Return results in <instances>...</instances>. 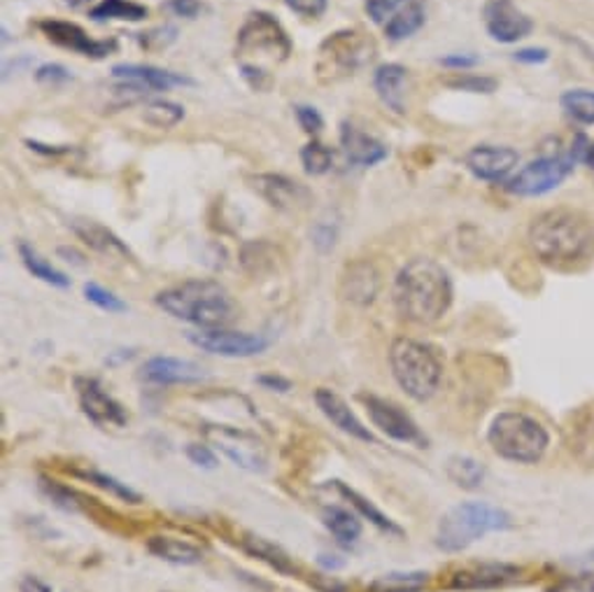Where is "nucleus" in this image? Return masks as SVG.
Segmentation results:
<instances>
[{"instance_id": "1", "label": "nucleus", "mask_w": 594, "mask_h": 592, "mask_svg": "<svg viewBox=\"0 0 594 592\" xmlns=\"http://www.w3.org/2000/svg\"><path fill=\"white\" fill-rule=\"evenodd\" d=\"M527 241L539 262L571 268L594 254V224L581 210L550 208L531 222Z\"/></svg>"}, {"instance_id": "2", "label": "nucleus", "mask_w": 594, "mask_h": 592, "mask_svg": "<svg viewBox=\"0 0 594 592\" xmlns=\"http://www.w3.org/2000/svg\"><path fill=\"white\" fill-rule=\"evenodd\" d=\"M450 273L429 256H415L394 278L392 302L404 320L436 325L452 306Z\"/></svg>"}, {"instance_id": "3", "label": "nucleus", "mask_w": 594, "mask_h": 592, "mask_svg": "<svg viewBox=\"0 0 594 592\" xmlns=\"http://www.w3.org/2000/svg\"><path fill=\"white\" fill-rule=\"evenodd\" d=\"M154 304L170 318L198 329H220L235 318V304L217 281H185L156 292Z\"/></svg>"}, {"instance_id": "4", "label": "nucleus", "mask_w": 594, "mask_h": 592, "mask_svg": "<svg viewBox=\"0 0 594 592\" xmlns=\"http://www.w3.org/2000/svg\"><path fill=\"white\" fill-rule=\"evenodd\" d=\"M513 518L499 506L485 502H464L443 513L436 527V546L443 552H462L492 531H508Z\"/></svg>"}, {"instance_id": "5", "label": "nucleus", "mask_w": 594, "mask_h": 592, "mask_svg": "<svg viewBox=\"0 0 594 592\" xmlns=\"http://www.w3.org/2000/svg\"><path fill=\"white\" fill-rule=\"evenodd\" d=\"M487 443L502 460L515 464H537L550 446L546 427L525 413H499L487 429Z\"/></svg>"}, {"instance_id": "6", "label": "nucleus", "mask_w": 594, "mask_h": 592, "mask_svg": "<svg viewBox=\"0 0 594 592\" xmlns=\"http://www.w3.org/2000/svg\"><path fill=\"white\" fill-rule=\"evenodd\" d=\"M392 376L415 402H429L443 379V364L429 346L415 339H396L389 348Z\"/></svg>"}, {"instance_id": "7", "label": "nucleus", "mask_w": 594, "mask_h": 592, "mask_svg": "<svg viewBox=\"0 0 594 592\" xmlns=\"http://www.w3.org/2000/svg\"><path fill=\"white\" fill-rule=\"evenodd\" d=\"M235 54L241 66L268 70L264 64H283L292 54V41L283 24L268 12H250L235 33Z\"/></svg>"}, {"instance_id": "8", "label": "nucleus", "mask_w": 594, "mask_h": 592, "mask_svg": "<svg viewBox=\"0 0 594 592\" xmlns=\"http://www.w3.org/2000/svg\"><path fill=\"white\" fill-rule=\"evenodd\" d=\"M375 56L373 37L362 29H341L331 33L317 52V77L322 83H339L369 66Z\"/></svg>"}, {"instance_id": "9", "label": "nucleus", "mask_w": 594, "mask_h": 592, "mask_svg": "<svg viewBox=\"0 0 594 592\" xmlns=\"http://www.w3.org/2000/svg\"><path fill=\"white\" fill-rule=\"evenodd\" d=\"M201 431L206 443L222 452L238 469L250 473H264L268 469V448L254 431L217 423L201 425Z\"/></svg>"}, {"instance_id": "10", "label": "nucleus", "mask_w": 594, "mask_h": 592, "mask_svg": "<svg viewBox=\"0 0 594 592\" xmlns=\"http://www.w3.org/2000/svg\"><path fill=\"white\" fill-rule=\"evenodd\" d=\"M573 166H576V160H573L569 152L543 154L539 156V160L529 162L518 173H513L506 180V189L513 196H522V199H534V196L550 194L573 173Z\"/></svg>"}, {"instance_id": "11", "label": "nucleus", "mask_w": 594, "mask_h": 592, "mask_svg": "<svg viewBox=\"0 0 594 592\" xmlns=\"http://www.w3.org/2000/svg\"><path fill=\"white\" fill-rule=\"evenodd\" d=\"M187 341L210 354H220V358H254L268 350L271 339L264 333H250V331H231L227 327L220 329H196L185 333Z\"/></svg>"}, {"instance_id": "12", "label": "nucleus", "mask_w": 594, "mask_h": 592, "mask_svg": "<svg viewBox=\"0 0 594 592\" xmlns=\"http://www.w3.org/2000/svg\"><path fill=\"white\" fill-rule=\"evenodd\" d=\"M360 402L364 404L373 427L383 431L387 439L396 443H410V446L425 448L427 443L425 434L420 431L418 423H415L399 404L375 397V394H360Z\"/></svg>"}, {"instance_id": "13", "label": "nucleus", "mask_w": 594, "mask_h": 592, "mask_svg": "<svg viewBox=\"0 0 594 592\" xmlns=\"http://www.w3.org/2000/svg\"><path fill=\"white\" fill-rule=\"evenodd\" d=\"M75 394L79 408L96 427H127L129 413L119 404L112 394L101 385L98 379L91 376H77L75 379Z\"/></svg>"}, {"instance_id": "14", "label": "nucleus", "mask_w": 594, "mask_h": 592, "mask_svg": "<svg viewBox=\"0 0 594 592\" xmlns=\"http://www.w3.org/2000/svg\"><path fill=\"white\" fill-rule=\"evenodd\" d=\"M250 187L262 196V199L285 212L306 210L312 204V194L306 185L292 180L280 173H260L250 177Z\"/></svg>"}, {"instance_id": "15", "label": "nucleus", "mask_w": 594, "mask_h": 592, "mask_svg": "<svg viewBox=\"0 0 594 592\" xmlns=\"http://www.w3.org/2000/svg\"><path fill=\"white\" fill-rule=\"evenodd\" d=\"M483 22L492 41L513 45L534 31L531 19L518 10L513 0H487L483 8Z\"/></svg>"}, {"instance_id": "16", "label": "nucleus", "mask_w": 594, "mask_h": 592, "mask_svg": "<svg viewBox=\"0 0 594 592\" xmlns=\"http://www.w3.org/2000/svg\"><path fill=\"white\" fill-rule=\"evenodd\" d=\"M464 164L475 180L483 183H506L520 164V154L504 145H475L466 156Z\"/></svg>"}, {"instance_id": "17", "label": "nucleus", "mask_w": 594, "mask_h": 592, "mask_svg": "<svg viewBox=\"0 0 594 592\" xmlns=\"http://www.w3.org/2000/svg\"><path fill=\"white\" fill-rule=\"evenodd\" d=\"M37 29L43 31V35L50 43L77 52L82 56H89V58H106L117 50L114 41H94L82 26L64 22V19H43V22L37 24Z\"/></svg>"}, {"instance_id": "18", "label": "nucleus", "mask_w": 594, "mask_h": 592, "mask_svg": "<svg viewBox=\"0 0 594 592\" xmlns=\"http://www.w3.org/2000/svg\"><path fill=\"white\" fill-rule=\"evenodd\" d=\"M522 574L520 567L508 564V562H481V564H471L462 567L454 571L450 577V588L452 590H494V588H504L513 581H518Z\"/></svg>"}, {"instance_id": "19", "label": "nucleus", "mask_w": 594, "mask_h": 592, "mask_svg": "<svg viewBox=\"0 0 594 592\" xmlns=\"http://www.w3.org/2000/svg\"><path fill=\"white\" fill-rule=\"evenodd\" d=\"M315 404L322 410V416L333 425L339 427L348 437L364 441V443H375L378 439L373 437V431L356 418V413L350 408V404L341 397L339 392H333L329 387H320L315 392Z\"/></svg>"}, {"instance_id": "20", "label": "nucleus", "mask_w": 594, "mask_h": 592, "mask_svg": "<svg viewBox=\"0 0 594 592\" xmlns=\"http://www.w3.org/2000/svg\"><path fill=\"white\" fill-rule=\"evenodd\" d=\"M110 73L117 83H133V85L141 87L145 94L196 85L191 77H187L183 73H173V70L145 66V64H117V66H112Z\"/></svg>"}, {"instance_id": "21", "label": "nucleus", "mask_w": 594, "mask_h": 592, "mask_svg": "<svg viewBox=\"0 0 594 592\" xmlns=\"http://www.w3.org/2000/svg\"><path fill=\"white\" fill-rule=\"evenodd\" d=\"M341 150L345 154L348 164L356 168H373L387 160V145L381 143L378 138H373L371 133L356 129L350 122H343L341 127Z\"/></svg>"}, {"instance_id": "22", "label": "nucleus", "mask_w": 594, "mask_h": 592, "mask_svg": "<svg viewBox=\"0 0 594 592\" xmlns=\"http://www.w3.org/2000/svg\"><path fill=\"white\" fill-rule=\"evenodd\" d=\"M204 379L206 371L201 366L180 358H152L141 369V381L150 385H191Z\"/></svg>"}, {"instance_id": "23", "label": "nucleus", "mask_w": 594, "mask_h": 592, "mask_svg": "<svg viewBox=\"0 0 594 592\" xmlns=\"http://www.w3.org/2000/svg\"><path fill=\"white\" fill-rule=\"evenodd\" d=\"M70 229L79 241H82L87 248H91L94 252L103 254L106 260H117V262L133 260V254L127 248V243L103 224H98L94 220H70Z\"/></svg>"}, {"instance_id": "24", "label": "nucleus", "mask_w": 594, "mask_h": 592, "mask_svg": "<svg viewBox=\"0 0 594 592\" xmlns=\"http://www.w3.org/2000/svg\"><path fill=\"white\" fill-rule=\"evenodd\" d=\"M373 87L387 110L394 114H406L408 70L402 64H383L375 68Z\"/></svg>"}, {"instance_id": "25", "label": "nucleus", "mask_w": 594, "mask_h": 592, "mask_svg": "<svg viewBox=\"0 0 594 592\" xmlns=\"http://www.w3.org/2000/svg\"><path fill=\"white\" fill-rule=\"evenodd\" d=\"M381 292V275L369 262H356L348 266L341 278L343 299L356 306H369Z\"/></svg>"}, {"instance_id": "26", "label": "nucleus", "mask_w": 594, "mask_h": 592, "mask_svg": "<svg viewBox=\"0 0 594 592\" xmlns=\"http://www.w3.org/2000/svg\"><path fill=\"white\" fill-rule=\"evenodd\" d=\"M569 448L581 464L594 467V402L581 406L571 416Z\"/></svg>"}, {"instance_id": "27", "label": "nucleus", "mask_w": 594, "mask_h": 592, "mask_svg": "<svg viewBox=\"0 0 594 592\" xmlns=\"http://www.w3.org/2000/svg\"><path fill=\"white\" fill-rule=\"evenodd\" d=\"M147 550L158 560H166L170 564H198L204 562V550L201 546H196L187 539L180 537H168V535H156L147 539Z\"/></svg>"}, {"instance_id": "28", "label": "nucleus", "mask_w": 594, "mask_h": 592, "mask_svg": "<svg viewBox=\"0 0 594 592\" xmlns=\"http://www.w3.org/2000/svg\"><path fill=\"white\" fill-rule=\"evenodd\" d=\"M427 22V10L422 0H408V3L396 12L389 22L383 26L387 41L402 43L406 37L418 33Z\"/></svg>"}, {"instance_id": "29", "label": "nucleus", "mask_w": 594, "mask_h": 592, "mask_svg": "<svg viewBox=\"0 0 594 592\" xmlns=\"http://www.w3.org/2000/svg\"><path fill=\"white\" fill-rule=\"evenodd\" d=\"M333 487L341 492V497L348 500L350 506H352L356 513H360V516H362L364 520H369L371 525H375L381 531H387V535H392V537H404V529H402L399 525H396L389 516H385V513H383L378 506H373V502H369L366 497H362L360 492L352 490V487H348L343 481H333Z\"/></svg>"}, {"instance_id": "30", "label": "nucleus", "mask_w": 594, "mask_h": 592, "mask_svg": "<svg viewBox=\"0 0 594 592\" xmlns=\"http://www.w3.org/2000/svg\"><path fill=\"white\" fill-rule=\"evenodd\" d=\"M362 516L360 513H352L341 506H327L322 511V523L324 527L336 537V541L343 546H354L362 537Z\"/></svg>"}, {"instance_id": "31", "label": "nucleus", "mask_w": 594, "mask_h": 592, "mask_svg": "<svg viewBox=\"0 0 594 592\" xmlns=\"http://www.w3.org/2000/svg\"><path fill=\"white\" fill-rule=\"evenodd\" d=\"M243 548H245V552H250L252 558L262 560L271 569H275L277 574H285V577H294L296 574L294 560L287 556V552L280 546H275L273 541H268L264 537H256V535H248L243 539Z\"/></svg>"}, {"instance_id": "32", "label": "nucleus", "mask_w": 594, "mask_h": 592, "mask_svg": "<svg viewBox=\"0 0 594 592\" xmlns=\"http://www.w3.org/2000/svg\"><path fill=\"white\" fill-rule=\"evenodd\" d=\"M19 260H22V264L26 266V271L33 275V278L37 281H43L52 287H58V289H66L70 287V278L64 273V271H58L54 268L47 260H43V256H40L29 243H19Z\"/></svg>"}, {"instance_id": "33", "label": "nucleus", "mask_w": 594, "mask_h": 592, "mask_svg": "<svg viewBox=\"0 0 594 592\" xmlns=\"http://www.w3.org/2000/svg\"><path fill=\"white\" fill-rule=\"evenodd\" d=\"M147 14L150 10L135 3V0H101L89 12L94 22H110V19H117V22H143Z\"/></svg>"}, {"instance_id": "34", "label": "nucleus", "mask_w": 594, "mask_h": 592, "mask_svg": "<svg viewBox=\"0 0 594 592\" xmlns=\"http://www.w3.org/2000/svg\"><path fill=\"white\" fill-rule=\"evenodd\" d=\"M446 473L462 490H479L485 481V467L469 456H452L446 462Z\"/></svg>"}, {"instance_id": "35", "label": "nucleus", "mask_w": 594, "mask_h": 592, "mask_svg": "<svg viewBox=\"0 0 594 592\" xmlns=\"http://www.w3.org/2000/svg\"><path fill=\"white\" fill-rule=\"evenodd\" d=\"M429 583L427 571H392L369 585V592H420Z\"/></svg>"}, {"instance_id": "36", "label": "nucleus", "mask_w": 594, "mask_h": 592, "mask_svg": "<svg viewBox=\"0 0 594 592\" xmlns=\"http://www.w3.org/2000/svg\"><path fill=\"white\" fill-rule=\"evenodd\" d=\"M70 473H73V476H77V479H82V481H87V483H91L96 487H101V490L110 492L112 497L122 500L127 504H141V495H138L135 490H131L122 481H117V479L108 476V473H103V471H96V469H73Z\"/></svg>"}, {"instance_id": "37", "label": "nucleus", "mask_w": 594, "mask_h": 592, "mask_svg": "<svg viewBox=\"0 0 594 592\" xmlns=\"http://www.w3.org/2000/svg\"><path fill=\"white\" fill-rule=\"evenodd\" d=\"M562 110L571 117L573 122L583 127L594 124V91L590 89H569L560 98Z\"/></svg>"}, {"instance_id": "38", "label": "nucleus", "mask_w": 594, "mask_h": 592, "mask_svg": "<svg viewBox=\"0 0 594 592\" xmlns=\"http://www.w3.org/2000/svg\"><path fill=\"white\" fill-rule=\"evenodd\" d=\"M143 120L154 129H173L185 120V108L173 101H152L143 110Z\"/></svg>"}, {"instance_id": "39", "label": "nucleus", "mask_w": 594, "mask_h": 592, "mask_svg": "<svg viewBox=\"0 0 594 592\" xmlns=\"http://www.w3.org/2000/svg\"><path fill=\"white\" fill-rule=\"evenodd\" d=\"M301 164L308 175H324L333 168V150L320 141H310L301 150Z\"/></svg>"}, {"instance_id": "40", "label": "nucleus", "mask_w": 594, "mask_h": 592, "mask_svg": "<svg viewBox=\"0 0 594 592\" xmlns=\"http://www.w3.org/2000/svg\"><path fill=\"white\" fill-rule=\"evenodd\" d=\"M443 85L454 91H469V94H494L499 87V83L494 80V77L473 75V73H454L446 77Z\"/></svg>"}, {"instance_id": "41", "label": "nucleus", "mask_w": 594, "mask_h": 592, "mask_svg": "<svg viewBox=\"0 0 594 592\" xmlns=\"http://www.w3.org/2000/svg\"><path fill=\"white\" fill-rule=\"evenodd\" d=\"M40 490L45 492V495L54 502V506H58L62 511L66 513H79L82 511V502H77L79 495H75V492L62 483H56V481H47V479H40Z\"/></svg>"}, {"instance_id": "42", "label": "nucleus", "mask_w": 594, "mask_h": 592, "mask_svg": "<svg viewBox=\"0 0 594 592\" xmlns=\"http://www.w3.org/2000/svg\"><path fill=\"white\" fill-rule=\"evenodd\" d=\"M85 299L89 304H94L96 308H101L106 313H124L127 310V304L119 299V296L101 285H96V283H87L85 285Z\"/></svg>"}, {"instance_id": "43", "label": "nucleus", "mask_w": 594, "mask_h": 592, "mask_svg": "<svg viewBox=\"0 0 594 592\" xmlns=\"http://www.w3.org/2000/svg\"><path fill=\"white\" fill-rule=\"evenodd\" d=\"M339 231H341V227L336 220H320V222H317L312 227V231H310V239H312L315 250L322 252V254L331 252L336 248V241H339Z\"/></svg>"}, {"instance_id": "44", "label": "nucleus", "mask_w": 594, "mask_h": 592, "mask_svg": "<svg viewBox=\"0 0 594 592\" xmlns=\"http://www.w3.org/2000/svg\"><path fill=\"white\" fill-rule=\"evenodd\" d=\"M175 37H177V29L166 24V26L152 29L147 33H141V35H138V43H141L143 50L156 52V50H166L168 45H173Z\"/></svg>"}, {"instance_id": "45", "label": "nucleus", "mask_w": 594, "mask_h": 592, "mask_svg": "<svg viewBox=\"0 0 594 592\" xmlns=\"http://www.w3.org/2000/svg\"><path fill=\"white\" fill-rule=\"evenodd\" d=\"M408 0H366V14L371 17V22L385 26L389 19L399 12Z\"/></svg>"}, {"instance_id": "46", "label": "nucleus", "mask_w": 594, "mask_h": 592, "mask_svg": "<svg viewBox=\"0 0 594 592\" xmlns=\"http://www.w3.org/2000/svg\"><path fill=\"white\" fill-rule=\"evenodd\" d=\"M73 80V75L62 64H43L35 68V83L45 87H62Z\"/></svg>"}, {"instance_id": "47", "label": "nucleus", "mask_w": 594, "mask_h": 592, "mask_svg": "<svg viewBox=\"0 0 594 592\" xmlns=\"http://www.w3.org/2000/svg\"><path fill=\"white\" fill-rule=\"evenodd\" d=\"M294 114H296V122H299V127L308 133V135H317L322 129H324V120L322 114L317 108L312 106H296L294 108Z\"/></svg>"}, {"instance_id": "48", "label": "nucleus", "mask_w": 594, "mask_h": 592, "mask_svg": "<svg viewBox=\"0 0 594 592\" xmlns=\"http://www.w3.org/2000/svg\"><path fill=\"white\" fill-rule=\"evenodd\" d=\"M187 452V458L191 464L196 467H201V469H217V456H215V448L208 446V443H189L185 448Z\"/></svg>"}, {"instance_id": "49", "label": "nucleus", "mask_w": 594, "mask_h": 592, "mask_svg": "<svg viewBox=\"0 0 594 592\" xmlns=\"http://www.w3.org/2000/svg\"><path fill=\"white\" fill-rule=\"evenodd\" d=\"M285 6L306 19H317L327 12L329 0H285Z\"/></svg>"}, {"instance_id": "50", "label": "nucleus", "mask_w": 594, "mask_h": 592, "mask_svg": "<svg viewBox=\"0 0 594 592\" xmlns=\"http://www.w3.org/2000/svg\"><path fill=\"white\" fill-rule=\"evenodd\" d=\"M548 592H594V577H566L548 588Z\"/></svg>"}, {"instance_id": "51", "label": "nucleus", "mask_w": 594, "mask_h": 592, "mask_svg": "<svg viewBox=\"0 0 594 592\" xmlns=\"http://www.w3.org/2000/svg\"><path fill=\"white\" fill-rule=\"evenodd\" d=\"M513 58L518 64H527V66H541L550 58V52L546 47H522L513 54Z\"/></svg>"}, {"instance_id": "52", "label": "nucleus", "mask_w": 594, "mask_h": 592, "mask_svg": "<svg viewBox=\"0 0 594 592\" xmlns=\"http://www.w3.org/2000/svg\"><path fill=\"white\" fill-rule=\"evenodd\" d=\"M441 66L443 68H450V70L464 73L469 68L479 66V56H473V54H448V56L441 58Z\"/></svg>"}, {"instance_id": "53", "label": "nucleus", "mask_w": 594, "mask_h": 592, "mask_svg": "<svg viewBox=\"0 0 594 592\" xmlns=\"http://www.w3.org/2000/svg\"><path fill=\"white\" fill-rule=\"evenodd\" d=\"M256 383H260L268 392L285 394V392L292 390V383L287 379H283V376H275V373H264V376H256Z\"/></svg>"}, {"instance_id": "54", "label": "nucleus", "mask_w": 594, "mask_h": 592, "mask_svg": "<svg viewBox=\"0 0 594 592\" xmlns=\"http://www.w3.org/2000/svg\"><path fill=\"white\" fill-rule=\"evenodd\" d=\"M168 8L185 19H194L198 12H201V3L198 0H168Z\"/></svg>"}, {"instance_id": "55", "label": "nucleus", "mask_w": 594, "mask_h": 592, "mask_svg": "<svg viewBox=\"0 0 594 592\" xmlns=\"http://www.w3.org/2000/svg\"><path fill=\"white\" fill-rule=\"evenodd\" d=\"M19 592H52V588L37 577H24L19 581Z\"/></svg>"}, {"instance_id": "56", "label": "nucleus", "mask_w": 594, "mask_h": 592, "mask_svg": "<svg viewBox=\"0 0 594 592\" xmlns=\"http://www.w3.org/2000/svg\"><path fill=\"white\" fill-rule=\"evenodd\" d=\"M336 558H339V556H327V552H324V556H320V564L324 569H341L345 564V560H336Z\"/></svg>"}, {"instance_id": "57", "label": "nucleus", "mask_w": 594, "mask_h": 592, "mask_svg": "<svg viewBox=\"0 0 594 592\" xmlns=\"http://www.w3.org/2000/svg\"><path fill=\"white\" fill-rule=\"evenodd\" d=\"M583 162L594 171V143H590V147H587V152L583 156Z\"/></svg>"}, {"instance_id": "58", "label": "nucleus", "mask_w": 594, "mask_h": 592, "mask_svg": "<svg viewBox=\"0 0 594 592\" xmlns=\"http://www.w3.org/2000/svg\"><path fill=\"white\" fill-rule=\"evenodd\" d=\"M64 3H66L70 10H79V8L89 6V0H64Z\"/></svg>"}]
</instances>
